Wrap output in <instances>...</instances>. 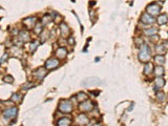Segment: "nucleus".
<instances>
[{
    "label": "nucleus",
    "mask_w": 168,
    "mask_h": 126,
    "mask_svg": "<svg viewBox=\"0 0 168 126\" xmlns=\"http://www.w3.org/2000/svg\"><path fill=\"white\" fill-rule=\"evenodd\" d=\"M151 58V49L147 44H142L139 51V60L141 62H148Z\"/></svg>",
    "instance_id": "f257e3e1"
},
{
    "label": "nucleus",
    "mask_w": 168,
    "mask_h": 126,
    "mask_svg": "<svg viewBox=\"0 0 168 126\" xmlns=\"http://www.w3.org/2000/svg\"><path fill=\"white\" fill-rule=\"evenodd\" d=\"M146 11H147L148 14H150V15L153 16V17H155V16H158V15L160 14V12H161V7H160L158 3L153 2V3H150V4L146 8Z\"/></svg>",
    "instance_id": "f03ea898"
},
{
    "label": "nucleus",
    "mask_w": 168,
    "mask_h": 126,
    "mask_svg": "<svg viewBox=\"0 0 168 126\" xmlns=\"http://www.w3.org/2000/svg\"><path fill=\"white\" fill-rule=\"evenodd\" d=\"M59 110L62 112H70L72 110V104L70 101L62 100L59 103Z\"/></svg>",
    "instance_id": "7ed1b4c3"
},
{
    "label": "nucleus",
    "mask_w": 168,
    "mask_h": 126,
    "mask_svg": "<svg viewBox=\"0 0 168 126\" xmlns=\"http://www.w3.org/2000/svg\"><path fill=\"white\" fill-rule=\"evenodd\" d=\"M17 113H18V108L17 107H11V108L4 110L2 116H3L4 119L11 120V119H15L17 117Z\"/></svg>",
    "instance_id": "20e7f679"
},
{
    "label": "nucleus",
    "mask_w": 168,
    "mask_h": 126,
    "mask_svg": "<svg viewBox=\"0 0 168 126\" xmlns=\"http://www.w3.org/2000/svg\"><path fill=\"white\" fill-rule=\"evenodd\" d=\"M102 81L98 77H88L82 82V85L84 86H92V85H100Z\"/></svg>",
    "instance_id": "39448f33"
},
{
    "label": "nucleus",
    "mask_w": 168,
    "mask_h": 126,
    "mask_svg": "<svg viewBox=\"0 0 168 126\" xmlns=\"http://www.w3.org/2000/svg\"><path fill=\"white\" fill-rule=\"evenodd\" d=\"M59 60L58 59H55V58H51V59H48L46 62H45V68L46 70H49V71H52V70H55V68H57L58 66H59Z\"/></svg>",
    "instance_id": "423d86ee"
},
{
    "label": "nucleus",
    "mask_w": 168,
    "mask_h": 126,
    "mask_svg": "<svg viewBox=\"0 0 168 126\" xmlns=\"http://www.w3.org/2000/svg\"><path fill=\"white\" fill-rule=\"evenodd\" d=\"M23 24L27 30L34 28L35 25L37 24V19H36V17H27L26 19L23 20Z\"/></svg>",
    "instance_id": "0eeeda50"
},
{
    "label": "nucleus",
    "mask_w": 168,
    "mask_h": 126,
    "mask_svg": "<svg viewBox=\"0 0 168 126\" xmlns=\"http://www.w3.org/2000/svg\"><path fill=\"white\" fill-rule=\"evenodd\" d=\"M93 107H94L93 102H91V101H88V100L83 101V102L81 103V105H80L81 111H89V110L93 109Z\"/></svg>",
    "instance_id": "6e6552de"
},
{
    "label": "nucleus",
    "mask_w": 168,
    "mask_h": 126,
    "mask_svg": "<svg viewBox=\"0 0 168 126\" xmlns=\"http://www.w3.org/2000/svg\"><path fill=\"white\" fill-rule=\"evenodd\" d=\"M141 21H142L144 24H151V23L154 22V17L151 16L150 14H148V13H145V14L142 15Z\"/></svg>",
    "instance_id": "1a4fd4ad"
},
{
    "label": "nucleus",
    "mask_w": 168,
    "mask_h": 126,
    "mask_svg": "<svg viewBox=\"0 0 168 126\" xmlns=\"http://www.w3.org/2000/svg\"><path fill=\"white\" fill-rule=\"evenodd\" d=\"M46 75H47L46 70H45V68H42V67L38 68V70L34 73V77H35L36 79H38V80H42V79H44V77H45Z\"/></svg>",
    "instance_id": "9d476101"
},
{
    "label": "nucleus",
    "mask_w": 168,
    "mask_h": 126,
    "mask_svg": "<svg viewBox=\"0 0 168 126\" xmlns=\"http://www.w3.org/2000/svg\"><path fill=\"white\" fill-rule=\"evenodd\" d=\"M88 122H89V120H88L87 116H85L84 113L79 114L78 118H77V123H78L79 125H87Z\"/></svg>",
    "instance_id": "9b49d317"
},
{
    "label": "nucleus",
    "mask_w": 168,
    "mask_h": 126,
    "mask_svg": "<svg viewBox=\"0 0 168 126\" xmlns=\"http://www.w3.org/2000/svg\"><path fill=\"white\" fill-rule=\"evenodd\" d=\"M18 38H19V40L21 42H27V41H30V34H29L27 31H21L19 33V37Z\"/></svg>",
    "instance_id": "f8f14e48"
},
{
    "label": "nucleus",
    "mask_w": 168,
    "mask_h": 126,
    "mask_svg": "<svg viewBox=\"0 0 168 126\" xmlns=\"http://www.w3.org/2000/svg\"><path fill=\"white\" fill-rule=\"evenodd\" d=\"M57 124H58L59 126H69V125L71 124V120H70V118L64 117V118L59 119L58 122H57Z\"/></svg>",
    "instance_id": "ddd939ff"
},
{
    "label": "nucleus",
    "mask_w": 168,
    "mask_h": 126,
    "mask_svg": "<svg viewBox=\"0 0 168 126\" xmlns=\"http://www.w3.org/2000/svg\"><path fill=\"white\" fill-rule=\"evenodd\" d=\"M56 56L59 58V59H63L67 56V50L66 48L64 47H59L57 50H56Z\"/></svg>",
    "instance_id": "4468645a"
},
{
    "label": "nucleus",
    "mask_w": 168,
    "mask_h": 126,
    "mask_svg": "<svg viewBox=\"0 0 168 126\" xmlns=\"http://www.w3.org/2000/svg\"><path fill=\"white\" fill-rule=\"evenodd\" d=\"M59 27H60V32H61V35L63 36V37H66L68 34H69V28H68V26L64 23V22H62V23H60V25H59Z\"/></svg>",
    "instance_id": "2eb2a0df"
},
{
    "label": "nucleus",
    "mask_w": 168,
    "mask_h": 126,
    "mask_svg": "<svg viewBox=\"0 0 168 126\" xmlns=\"http://www.w3.org/2000/svg\"><path fill=\"white\" fill-rule=\"evenodd\" d=\"M153 71V65H152V63H149V62H146V64L144 66V74L146 76L150 75Z\"/></svg>",
    "instance_id": "dca6fc26"
},
{
    "label": "nucleus",
    "mask_w": 168,
    "mask_h": 126,
    "mask_svg": "<svg viewBox=\"0 0 168 126\" xmlns=\"http://www.w3.org/2000/svg\"><path fill=\"white\" fill-rule=\"evenodd\" d=\"M165 85V80L162 77H158L154 80V87L155 88H162Z\"/></svg>",
    "instance_id": "f3484780"
},
{
    "label": "nucleus",
    "mask_w": 168,
    "mask_h": 126,
    "mask_svg": "<svg viewBox=\"0 0 168 126\" xmlns=\"http://www.w3.org/2000/svg\"><path fill=\"white\" fill-rule=\"evenodd\" d=\"M154 62L156 63L158 65H163L164 63H165V57H164L163 55L158 54V55L154 57Z\"/></svg>",
    "instance_id": "a211bd4d"
},
{
    "label": "nucleus",
    "mask_w": 168,
    "mask_h": 126,
    "mask_svg": "<svg viewBox=\"0 0 168 126\" xmlns=\"http://www.w3.org/2000/svg\"><path fill=\"white\" fill-rule=\"evenodd\" d=\"M167 22H168V17H167V15L163 14V15H160V16L158 17V23H159V25H164V24H166Z\"/></svg>",
    "instance_id": "6ab92c4d"
},
{
    "label": "nucleus",
    "mask_w": 168,
    "mask_h": 126,
    "mask_svg": "<svg viewBox=\"0 0 168 126\" xmlns=\"http://www.w3.org/2000/svg\"><path fill=\"white\" fill-rule=\"evenodd\" d=\"M11 100H12L14 103H20V102L22 101V96H21L20 94H18V93L13 94L12 97H11Z\"/></svg>",
    "instance_id": "aec40b11"
},
{
    "label": "nucleus",
    "mask_w": 168,
    "mask_h": 126,
    "mask_svg": "<svg viewBox=\"0 0 168 126\" xmlns=\"http://www.w3.org/2000/svg\"><path fill=\"white\" fill-rule=\"evenodd\" d=\"M154 74H155V76L156 77H162L164 74H165V70L162 67V66H156L155 68H154Z\"/></svg>",
    "instance_id": "412c9836"
},
{
    "label": "nucleus",
    "mask_w": 168,
    "mask_h": 126,
    "mask_svg": "<svg viewBox=\"0 0 168 126\" xmlns=\"http://www.w3.org/2000/svg\"><path fill=\"white\" fill-rule=\"evenodd\" d=\"M144 34L146 35V36H154V35H156L158 34V30L155 28V27H151V28H148V30H146L145 32H144Z\"/></svg>",
    "instance_id": "4be33fe9"
},
{
    "label": "nucleus",
    "mask_w": 168,
    "mask_h": 126,
    "mask_svg": "<svg viewBox=\"0 0 168 126\" xmlns=\"http://www.w3.org/2000/svg\"><path fill=\"white\" fill-rule=\"evenodd\" d=\"M77 101H79V102H83V101H85V100H87L88 99V97L86 96V94H84V93H78V95H77Z\"/></svg>",
    "instance_id": "5701e85b"
},
{
    "label": "nucleus",
    "mask_w": 168,
    "mask_h": 126,
    "mask_svg": "<svg viewBox=\"0 0 168 126\" xmlns=\"http://www.w3.org/2000/svg\"><path fill=\"white\" fill-rule=\"evenodd\" d=\"M42 28H43V24H42V22L37 23V24L35 25V27H34V32H35V34L39 35V34L42 32Z\"/></svg>",
    "instance_id": "b1692460"
},
{
    "label": "nucleus",
    "mask_w": 168,
    "mask_h": 126,
    "mask_svg": "<svg viewBox=\"0 0 168 126\" xmlns=\"http://www.w3.org/2000/svg\"><path fill=\"white\" fill-rule=\"evenodd\" d=\"M52 20H54L53 18H52V16H51V14L49 15H45L43 18H42V24L43 25H46V24H48L49 23V21H52Z\"/></svg>",
    "instance_id": "393cba45"
},
{
    "label": "nucleus",
    "mask_w": 168,
    "mask_h": 126,
    "mask_svg": "<svg viewBox=\"0 0 168 126\" xmlns=\"http://www.w3.org/2000/svg\"><path fill=\"white\" fill-rule=\"evenodd\" d=\"M155 51H156L158 54H160V55H163V54L166 51V48H165V46H164L163 44H161V45H156V47H155Z\"/></svg>",
    "instance_id": "a878e982"
},
{
    "label": "nucleus",
    "mask_w": 168,
    "mask_h": 126,
    "mask_svg": "<svg viewBox=\"0 0 168 126\" xmlns=\"http://www.w3.org/2000/svg\"><path fill=\"white\" fill-rule=\"evenodd\" d=\"M156 100H158L159 102H163V101L165 100V94H164L163 91L158 93V94H156Z\"/></svg>",
    "instance_id": "bb28decb"
},
{
    "label": "nucleus",
    "mask_w": 168,
    "mask_h": 126,
    "mask_svg": "<svg viewBox=\"0 0 168 126\" xmlns=\"http://www.w3.org/2000/svg\"><path fill=\"white\" fill-rule=\"evenodd\" d=\"M38 45H39V42H38V41L32 42V43H31V45H30V46H31V47H30V50H31V51H35V50H36V48L38 47Z\"/></svg>",
    "instance_id": "cd10ccee"
},
{
    "label": "nucleus",
    "mask_w": 168,
    "mask_h": 126,
    "mask_svg": "<svg viewBox=\"0 0 168 126\" xmlns=\"http://www.w3.org/2000/svg\"><path fill=\"white\" fill-rule=\"evenodd\" d=\"M3 81H4L5 83H13V82H14V79H13V77H11V76H5V77L3 78Z\"/></svg>",
    "instance_id": "c85d7f7f"
},
{
    "label": "nucleus",
    "mask_w": 168,
    "mask_h": 126,
    "mask_svg": "<svg viewBox=\"0 0 168 126\" xmlns=\"http://www.w3.org/2000/svg\"><path fill=\"white\" fill-rule=\"evenodd\" d=\"M34 86V83H32V82H27L26 84H24L23 85V89L24 90H27V89H30L31 87H33Z\"/></svg>",
    "instance_id": "c756f323"
},
{
    "label": "nucleus",
    "mask_w": 168,
    "mask_h": 126,
    "mask_svg": "<svg viewBox=\"0 0 168 126\" xmlns=\"http://www.w3.org/2000/svg\"><path fill=\"white\" fill-rule=\"evenodd\" d=\"M67 43H68L69 45H74V44H75V39H74V37H69V38L67 39Z\"/></svg>",
    "instance_id": "7c9ffc66"
},
{
    "label": "nucleus",
    "mask_w": 168,
    "mask_h": 126,
    "mask_svg": "<svg viewBox=\"0 0 168 126\" xmlns=\"http://www.w3.org/2000/svg\"><path fill=\"white\" fill-rule=\"evenodd\" d=\"M8 57H9V55H8V54H4V55L2 56V58H1V63H3V62L7 60V58H8Z\"/></svg>",
    "instance_id": "2f4dec72"
},
{
    "label": "nucleus",
    "mask_w": 168,
    "mask_h": 126,
    "mask_svg": "<svg viewBox=\"0 0 168 126\" xmlns=\"http://www.w3.org/2000/svg\"><path fill=\"white\" fill-rule=\"evenodd\" d=\"M99 94H100L99 90H97V91H91V95H92V96H95V97H98Z\"/></svg>",
    "instance_id": "473e14b6"
},
{
    "label": "nucleus",
    "mask_w": 168,
    "mask_h": 126,
    "mask_svg": "<svg viewBox=\"0 0 168 126\" xmlns=\"http://www.w3.org/2000/svg\"><path fill=\"white\" fill-rule=\"evenodd\" d=\"M163 45L165 46V48H166V49H168V40H165V41L163 42Z\"/></svg>",
    "instance_id": "72a5a7b5"
},
{
    "label": "nucleus",
    "mask_w": 168,
    "mask_h": 126,
    "mask_svg": "<svg viewBox=\"0 0 168 126\" xmlns=\"http://www.w3.org/2000/svg\"><path fill=\"white\" fill-rule=\"evenodd\" d=\"M162 1H164V0H162Z\"/></svg>",
    "instance_id": "f704fd0d"
}]
</instances>
